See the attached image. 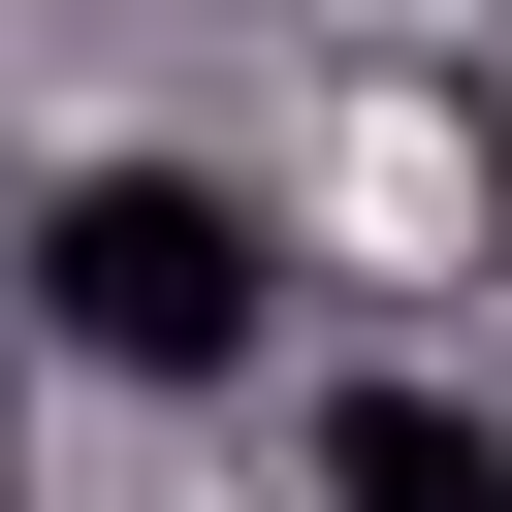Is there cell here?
I'll use <instances>...</instances> for the list:
<instances>
[{
    "label": "cell",
    "mask_w": 512,
    "mask_h": 512,
    "mask_svg": "<svg viewBox=\"0 0 512 512\" xmlns=\"http://www.w3.org/2000/svg\"><path fill=\"white\" fill-rule=\"evenodd\" d=\"M320 512H512V448H480L448 384H352V416H320Z\"/></svg>",
    "instance_id": "cell-2"
},
{
    "label": "cell",
    "mask_w": 512,
    "mask_h": 512,
    "mask_svg": "<svg viewBox=\"0 0 512 512\" xmlns=\"http://www.w3.org/2000/svg\"><path fill=\"white\" fill-rule=\"evenodd\" d=\"M256 288H288V256H256V192H192V160H64V192H32V320H64L96 384H224Z\"/></svg>",
    "instance_id": "cell-1"
},
{
    "label": "cell",
    "mask_w": 512,
    "mask_h": 512,
    "mask_svg": "<svg viewBox=\"0 0 512 512\" xmlns=\"http://www.w3.org/2000/svg\"><path fill=\"white\" fill-rule=\"evenodd\" d=\"M0 512H32V416H0Z\"/></svg>",
    "instance_id": "cell-3"
}]
</instances>
